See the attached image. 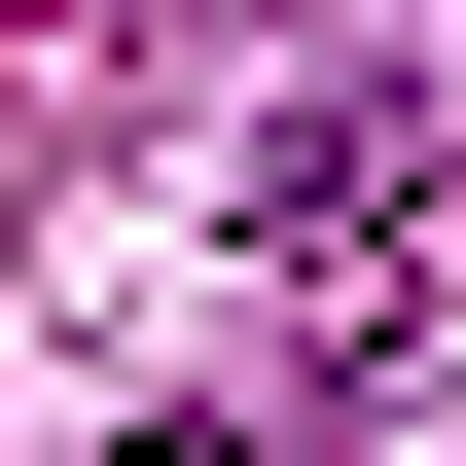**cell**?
Segmentation results:
<instances>
[{
	"instance_id": "cell-1",
	"label": "cell",
	"mask_w": 466,
	"mask_h": 466,
	"mask_svg": "<svg viewBox=\"0 0 466 466\" xmlns=\"http://www.w3.org/2000/svg\"><path fill=\"white\" fill-rule=\"evenodd\" d=\"M108 466H251V431H108Z\"/></svg>"
}]
</instances>
